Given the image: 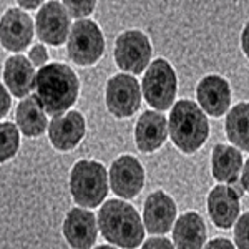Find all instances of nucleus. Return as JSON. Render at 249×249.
<instances>
[{
	"instance_id": "21",
	"label": "nucleus",
	"mask_w": 249,
	"mask_h": 249,
	"mask_svg": "<svg viewBox=\"0 0 249 249\" xmlns=\"http://www.w3.org/2000/svg\"><path fill=\"white\" fill-rule=\"evenodd\" d=\"M243 170V155L236 146L219 143L213 148L211 173L213 178L219 183L236 181Z\"/></svg>"
},
{
	"instance_id": "2",
	"label": "nucleus",
	"mask_w": 249,
	"mask_h": 249,
	"mask_svg": "<svg viewBox=\"0 0 249 249\" xmlns=\"http://www.w3.org/2000/svg\"><path fill=\"white\" fill-rule=\"evenodd\" d=\"M96 219L108 243L123 249H136L143 243L144 224L130 203L123 199H108L98 210Z\"/></svg>"
},
{
	"instance_id": "17",
	"label": "nucleus",
	"mask_w": 249,
	"mask_h": 249,
	"mask_svg": "<svg viewBox=\"0 0 249 249\" xmlns=\"http://www.w3.org/2000/svg\"><path fill=\"white\" fill-rule=\"evenodd\" d=\"M208 214L216 228L230 230L236 223L241 211L239 198L234 195L228 184H218L208 195Z\"/></svg>"
},
{
	"instance_id": "3",
	"label": "nucleus",
	"mask_w": 249,
	"mask_h": 249,
	"mask_svg": "<svg viewBox=\"0 0 249 249\" xmlns=\"http://www.w3.org/2000/svg\"><path fill=\"white\" fill-rule=\"evenodd\" d=\"M168 130L173 144L186 155L196 153L210 136L206 113L191 100H179L171 108Z\"/></svg>"
},
{
	"instance_id": "26",
	"label": "nucleus",
	"mask_w": 249,
	"mask_h": 249,
	"mask_svg": "<svg viewBox=\"0 0 249 249\" xmlns=\"http://www.w3.org/2000/svg\"><path fill=\"white\" fill-rule=\"evenodd\" d=\"M29 60L34 67H45L48 62V52L43 45H34L29 52Z\"/></svg>"
},
{
	"instance_id": "25",
	"label": "nucleus",
	"mask_w": 249,
	"mask_h": 249,
	"mask_svg": "<svg viewBox=\"0 0 249 249\" xmlns=\"http://www.w3.org/2000/svg\"><path fill=\"white\" fill-rule=\"evenodd\" d=\"M234 241L238 249H249V211L239 216L234 226Z\"/></svg>"
},
{
	"instance_id": "12",
	"label": "nucleus",
	"mask_w": 249,
	"mask_h": 249,
	"mask_svg": "<svg viewBox=\"0 0 249 249\" xmlns=\"http://www.w3.org/2000/svg\"><path fill=\"white\" fill-rule=\"evenodd\" d=\"M196 100L204 113L219 118L230 110L231 105L230 83L219 75L203 77L196 87Z\"/></svg>"
},
{
	"instance_id": "24",
	"label": "nucleus",
	"mask_w": 249,
	"mask_h": 249,
	"mask_svg": "<svg viewBox=\"0 0 249 249\" xmlns=\"http://www.w3.org/2000/svg\"><path fill=\"white\" fill-rule=\"evenodd\" d=\"M62 3H63V7L67 9L68 14H70V17H73V18L87 17V15H90L91 12L95 10V7H96L95 0H85V2H82V0H77V2L65 0V2H62Z\"/></svg>"
},
{
	"instance_id": "14",
	"label": "nucleus",
	"mask_w": 249,
	"mask_h": 249,
	"mask_svg": "<svg viewBox=\"0 0 249 249\" xmlns=\"http://www.w3.org/2000/svg\"><path fill=\"white\" fill-rule=\"evenodd\" d=\"M176 203L171 196L158 190L146 198L143 206V224L150 234H164L176 223Z\"/></svg>"
},
{
	"instance_id": "5",
	"label": "nucleus",
	"mask_w": 249,
	"mask_h": 249,
	"mask_svg": "<svg viewBox=\"0 0 249 249\" xmlns=\"http://www.w3.org/2000/svg\"><path fill=\"white\" fill-rule=\"evenodd\" d=\"M143 96L146 103L156 111L170 110L175 105L178 78L175 68L164 58H156L150 63L143 75Z\"/></svg>"
},
{
	"instance_id": "20",
	"label": "nucleus",
	"mask_w": 249,
	"mask_h": 249,
	"mask_svg": "<svg viewBox=\"0 0 249 249\" xmlns=\"http://www.w3.org/2000/svg\"><path fill=\"white\" fill-rule=\"evenodd\" d=\"M15 120H17L18 130L29 138H37V136L48 131L47 111L42 107L37 95L27 96L18 103L17 111H15Z\"/></svg>"
},
{
	"instance_id": "33",
	"label": "nucleus",
	"mask_w": 249,
	"mask_h": 249,
	"mask_svg": "<svg viewBox=\"0 0 249 249\" xmlns=\"http://www.w3.org/2000/svg\"><path fill=\"white\" fill-rule=\"evenodd\" d=\"M18 7H22V9H37V7L43 5L40 0H37V2H25V0H18L17 2Z\"/></svg>"
},
{
	"instance_id": "28",
	"label": "nucleus",
	"mask_w": 249,
	"mask_h": 249,
	"mask_svg": "<svg viewBox=\"0 0 249 249\" xmlns=\"http://www.w3.org/2000/svg\"><path fill=\"white\" fill-rule=\"evenodd\" d=\"M203 249H236V248H234V244H232L230 239L216 238V239H211Z\"/></svg>"
},
{
	"instance_id": "16",
	"label": "nucleus",
	"mask_w": 249,
	"mask_h": 249,
	"mask_svg": "<svg viewBox=\"0 0 249 249\" xmlns=\"http://www.w3.org/2000/svg\"><path fill=\"white\" fill-rule=\"evenodd\" d=\"M168 120L161 111L146 110L135 124V143L143 153L160 150L168 138Z\"/></svg>"
},
{
	"instance_id": "10",
	"label": "nucleus",
	"mask_w": 249,
	"mask_h": 249,
	"mask_svg": "<svg viewBox=\"0 0 249 249\" xmlns=\"http://www.w3.org/2000/svg\"><path fill=\"white\" fill-rule=\"evenodd\" d=\"M110 186L116 196L131 199L144 186V170L142 163L131 155H122L110 166Z\"/></svg>"
},
{
	"instance_id": "4",
	"label": "nucleus",
	"mask_w": 249,
	"mask_h": 249,
	"mask_svg": "<svg viewBox=\"0 0 249 249\" xmlns=\"http://www.w3.org/2000/svg\"><path fill=\"white\" fill-rule=\"evenodd\" d=\"M108 173L102 163L80 160L70 171V193L73 201L82 208H96L108 195Z\"/></svg>"
},
{
	"instance_id": "23",
	"label": "nucleus",
	"mask_w": 249,
	"mask_h": 249,
	"mask_svg": "<svg viewBox=\"0 0 249 249\" xmlns=\"http://www.w3.org/2000/svg\"><path fill=\"white\" fill-rule=\"evenodd\" d=\"M18 126L12 122H2L0 124V138H2V148H0V156L2 161L14 158L20 146V133Z\"/></svg>"
},
{
	"instance_id": "18",
	"label": "nucleus",
	"mask_w": 249,
	"mask_h": 249,
	"mask_svg": "<svg viewBox=\"0 0 249 249\" xmlns=\"http://www.w3.org/2000/svg\"><path fill=\"white\" fill-rule=\"evenodd\" d=\"M3 85L10 90V93L17 98H27L30 91L35 90V67L23 55H14L5 62L2 71Z\"/></svg>"
},
{
	"instance_id": "34",
	"label": "nucleus",
	"mask_w": 249,
	"mask_h": 249,
	"mask_svg": "<svg viewBox=\"0 0 249 249\" xmlns=\"http://www.w3.org/2000/svg\"><path fill=\"white\" fill-rule=\"evenodd\" d=\"M95 249H116L115 246H110V244H102V246H96Z\"/></svg>"
},
{
	"instance_id": "27",
	"label": "nucleus",
	"mask_w": 249,
	"mask_h": 249,
	"mask_svg": "<svg viewBox=\"0 0 249 249\" xmlns=\"http://www.w3.org/2000/svg\"><path fill=\"white\" fill-rule=\"evenodd\" d=\"M142 249H176V248L166 238H150L143 243Z\"/></svg>"
},
{
	"instance_id": "32",
	"label": "nucleus",
	"mask_w": 249,
	"mask_h": 249,
	"mask_svg": "<svg viewBox=\"0 0 249 249\" xmlns=\"http://www.w3.org/2000/svg\"><path fill=\"white\" fill-rule=\"evenodd\" d=\"M228 186H230V190L234 193V195L238 196V198H241V196H243L244 193H246V190H244V186H243V183L238 181V179H236V181H231L230 184H228Z\"/></svg>"
},
{
	"instance_id": "9",
	"label": "nucleus",
	"mask_w": 249,
	"mask_h": 249,
	"mask_svg": "<svg viewBox=\"0 0 249 249\" xmlns=\"http://www.w3.org/2000/svg\"><path fill=\"white\" fill-rule=\"evenodd\" d=\"M37 37L43 43L52 47L62 45L70 35V14L63 7L62 2L52 0L40 7L35 18Z\"/></svg>"
},
{
	"instance_id": "8",
	"label": "nucleus",
	"mask_w": 249,
	"mask_h": 249,
	"mask_svg": "<svg viewBox=\"0 0 249 249\" xmlns=\"http://www.w3.org/2000/svg\"><path fill=\"white\" fill-rule=\"evenodd\" d=\"M107 108L116 118H130L142 105V88L138 80L126 73H118L107 83Z\"/></svg>"
},
{
	"instance_id": "7",
	"label": "nucleus",
	"mask_w": 249,
	"mask_h": 249,
	"mask_svg": "<svg viewBox=\"0 0 249 249\" xmlns=\"http://www.w3.org/2000/svg\"><path fill=\"white\" fill-rule=\"evenodd\" d=\"M151 43L142 30H124L116 37L113 57L116 65L128 73L140 75L150 67Z\"/></svg>"
},
{
	"instance_id": "13",
	"label": "nucleus",
	"mask_w": 249,
	"mask_h": 249,
	"mask_svg": "<svg viewBox=\"0 0 249 249\" xmlns=\"http://www.w3.org/2000/svg\"><path fill=\"white\" fill-rule=\"evenodd\" d=\"M85 118L80 111H67L53 116L48 124V140L58 151H70L85 136Z\"/></svg>"
},
{
	"instance_id": "15",
	"label": "nucleus",
	"mask_w": 249,
	"mask_h": 249,
	"mask_svg": "<svg viewBox=\"0 0 249 249\" xmlns=\"http://www.w3.org/2000/svg\"><path fill=\"white\" fill-rule=\"evenodd\" d=\"M63 236L73 249H90L98 238V219L91 211L73 208L63 221Z\"/></svg>"
},
{
	"instance_id": "6",
	"label": "nucleus",
	"mask_w": 249,
	"mask_h": 249,
	"mask_svg": "<svg viewBox=\"0 0 249 249\" xmlns=\"http://www.w3.org/2000/svg\"><path fill=\"white\" fill-rule=\"evenodd\" d=\"M105 52V38L93 20H77L67 40V53L80 67L95 65Z\"/></svg>"
},
{
	"instance_id": "29",
	"label": "nucleus",
	"mask_w": 249,
	"mask_h": 249,
	"mask_svg": "<svg viewBox=\"0 0 249 249\" xmlns=\"http://www.w3.org/2000/svg\"><path fill=\"white\" fill-rule=\"evenodd\" d=\"M0 96H2V111H0V115H2V118H3V116H7V113H9L10 105H12L10 95H9V91H7L5 85L0 87Z\"/></svg>"
},
{
	"instance_id": "1",
	"label": "nucleus",
	"mask_w": 249,
	"mask_h": 249,
	"mask_svg": "<svg viewBox=\"0 0 249 249\" xmlns=\"http://www.w3.org/2000/svg\"><path fill=\"white\" fill-rule=\"evenodd\" d=\"M35 91L47 115H63L80 95V80L65 63L52 62L37 71Z\"/></svg>"
},
{
	"instance_id": "11",
	"label": "nucleus",
	"mask_w": 249,
	"mask_h": 249,
	"mask_svg": "<svg viewBox=\"0 0 249 249\" xmlns=\"http://www.w3.org/2000/svg\"><path fill=\"white\" fill-rule=\"evenodd\" d=\"M34 20L20 9H9L2 15L0 40L2 47L9 52H22L34 38Z\"/></svg>"
},
{
	"instance_id": "30",
	"label": "nucleus",
	"mask_w": 249,
	"mask_h": 249,
	"mask_svg": "<svg viewBox=\"0 0 249 249\" xmlns=\"http://www.w3.org/2000/svg\"><path fill=\"white\" fill-rule=\"evenodd\" d=\"M241 48H243V53L249 58V22L241 32Z\"/></svg>"
},
{
	"instance_id": "19",
	"label": "nucleus",
	"mask_w": 249,
	"mask_h": 249,
	"mask_svg": "<svg viewBox=\"0 0 249 249\" xmlns=\"http://www.w3.org/2000/svg\"><path fill=\"white\" fill-rule=\"evenodd\" d=\"M173 243L176 249H203L206 243V224L201 214L184 213L173 226Z\"/></svg>"
},
{
	"instance_id": "22",
	"label": "nucleus",
	"mask_w": 249,
	"mask_h": 249,
	"mask_svg": "<svg viewBox=\"0 0 249 249\" xmlns=\"http://www.w3.org/2000/svg\"><path fill=\"white\" fill-rule=\"evenodd\" d=\"M226 136L239 151L249 153V103L241 102L226 116Z\"/></svg>"
},
{
	"instance_id": "31",
	"label": "nucleus",
	"mask_w": 249,
	"mask_h": 249,
	"mask_svg": "<svg viewBox=\"0 0 249 249\" xmlns=\"http://www.w3.org/2000/svg\"><path fill=\"white\" fill-rule=\"evenodd\" d=\"M241 183H243L244 190L246 193H249V158L246 160V163L243 164V170H241Z\"/></svg>"
}]
</instances>
